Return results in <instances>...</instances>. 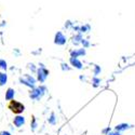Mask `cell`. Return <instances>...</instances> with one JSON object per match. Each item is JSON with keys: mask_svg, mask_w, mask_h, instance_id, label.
Returning a JSON list of instances; mask_svg holds the SVG:
<instances>
[{"mask_svg": "<svg viewBox=\"0 0 135 135\" xmlns=\"http://www.w3.org/2000/svg\"><path fill=\"white\" fill-rule=\"evenodd\" d=\"M107 135H120V132H118V131H115V132H109Z\"/></svg>", "mask_w": 135, "mask_h": 135, "instance_id": "cell-22", "label": "cell"}, {"mask_svg": "<svg viewBox=\"0 0 135 135\" xmlns=\"http://www.w3.org/2000/svg\"><path fill=\"white\" fill-rule=\"evenodd\" d=\"M31 118H32V119H31V120H32V123H31V131H35L36 128H37V122H36V119H35V117H33V116H32Z\"/></svg>", "mask_w": 135, "mask_h": 135, "instance_id": "cell-17", "label": "cell"}, {"mask_svg": "<svg viewBox=\"0 0 135 135\" xmlns=\"http://www.w3.org/2000/svg\"><path fill=\"white\" fill-rule=\"evenodd\" d=\"M37 75H38V81L44 82L49 76V70L43 66V64H40V68L37 70Z\"/></svg>", "mask_w": 135, "mask_h": 135, "instance_id": "cell-4", "label": "cell"}, {"mask_svg": "<svg viewBox=\"0 0 135 135\" xmlns=\"http://www.w3.org/2000/svg\"><path fill=\"white\" fill-rule=\"evenodd\" d=\"M13 123H14V126H15L16 128H21V127H23V126L25 124V118H24L23 116L18 115V116H16V117L14 118Z\"/></svg>", "mask_w": 135, "mask_h": 135, "instance_id": "cell-7", "label": "cell"}, {"mask_svg": "<svg viewBox=\"0 0 135 135\" xmlns=\"http://www.w3.org/2000/svg\"><path fill=\"white\" fill-rule=\"evenodd\" d=\"M8 81V75L6 73H1L0 71V86H2L7 83Z\"/></svg>", "mask_w": 135, "mask_h": 135, "instance_id": "cell-11", "label": "cell"}, {"mask_svg": "<svg viewBox=\"0 0 135 135\" xmlns=\"http://www.w3.org/2000/svg\"><path fill=\"white\" fill-rule=\"evenodd\" d=\"M0 135H11V133L8 131H2V132H0Z\"/></svg>", "mask_w": 135, "mask_h": 135, "instance_id": "cell-23", "label": "cell"}, {"mask_svg": "<svg viewBox=\"0 0 135 135\" xmlns=\"http://www.w3.org/2000/svg\"><path fill=\"white\" fill-rule=\"evenodd\" d=\"M70 64L74 66V67H76V68H78V69H81L82 68V63L78 60V59H76V57H70Z\"/></svg>", "mask_w": 135, "mask_h": 135, "instance_id": "cell-10", "label": "cell"}, {"mask_svg": "<svg viewBox=\"0 0 135 135\" xmlns=\"http://www.w3.org/2000/svg\"><path fill=\"white\" fill-rule=\"evenodd\" d=\"M67 42V37L64 35L62 31H57L55 33V37H54V43L57 44V46H64Z\"/></svg>", "mask_w": 135, "mask_h": 135, "instance_id": "cell-5", "label": "cell"}, {"mask_svg": "<svg viewBox=\"0 0 135 135\" xmlns=\"http://www.w3.org/2000/svg\"><path fill=\"white\" fill-rule=\"evenodd\" d=\"M85 49L84 48H81V49H75L73 51H70V57H76L78 59L79 56H83L85 55Z\"/></svg>", "mask_w": 135, "mask_h": 135, "instance_id": "cell-6", "label": "cell"}, {"mask_svg": "<svg viewBox=\"0 0 135 135\" xmlns=\"http://www.w3.org/2000/svg\"><path fill=\"white\" fill-rule=\"evenodd\" d=\"M82 39H83V37H82V33H80V32H77L76 35H75V36L71 38V41H73V43L75 44V46H78V44H80V43H81Z\"/></svg>", "mask_w": 135, "mask_h": 135, "instance_id": "cell-8", "label": "cell"}, {"mask_svg": "<svg viewBox=\"0 0 135 135\" xmlns=\"http://www.w3.org/2000/svg\"><path fill=\"white\" fill-rule=\"evenodd\" d=\"M62 68H63L64 70H69V69H70L69 67H68V65L65 64V63H63V64H62Z\"/></svg>", "mask_w": 135, "mask_h": 135, "instance_id": "cell-21", "label": "cell"}, {"mask_svg": "<svg viewBox=\"0 0 135 135\" xmlns=\"http://www.w3.org/2000/svg\"><path fill=\"white\" fill-rule=\"evenodd\" d=\"M20 82H21L22 84L28 86V88L33 89V88H35L36 79H35V78H33L32 76L26 74V75H24V77H21V78H20Z\"/></svg>", "mask_w": 135, "mask_h": 135, "instance_id": "cell-3", "label": "cell"}, {"mask_svg": "<svg viewBox=\"0 0 135 135\" xmlns=\"http://www.w3.org/2000/svg\"><path fill=\"white\" fill-rule=\"evenodd\" d=\"M49 123H50V124H55V123H56V119H55V115H54V112H52V114H51V117L49 118Z\"/></svg>", "mask_w": 135, "mask_h": 135, "instance_id": "cell-15", "label": "cell"}, {"mask_svg": "<svg viewBox=\"0 0 135 135\" xmlns=\"http://www.w3.org/2000/svg\"><path fill=\"white\" fill-rule=\"evenodd\" d=\"M128 129H130V126L128 124V123H121V124H118V126L116 127V131H118V132L126 131V130H128Z\"/></svg>", "mask_w": 135, "mask_h": 135, "instance_id": "cell-12", "label": "cell"}, {"mask_svg": "<svg viewBox=\"0 0 135 135\" xmlns=\"http://www.w3.org/2000/svg\"><path fill=\"white\" fill-rule=\"evenodd\" d=\"M14 95H15V91L12 89V88H9L6 92V99L7 100H12L14 98Z\"/></svg>", "mask_w": 135, "mask_h": 135, "instance_id": "cell-9", "label": "cell"}, {"mask_svg": "<svg viewBox=\"0 0 135 135\" xmlns=\"http://www.w3.org/2000/svg\"><path fill=\"white\" fill-rule=\"evenodd\" d=\"M93 82H94V86H97L98 83L100 82V80L98 79V78H93Z\"/></svg>", "mask_w": 135, "mask_h": 135, "instance_id": "cell-20", "label": "cell"}, {"mask_svg": "<svg viewBox=\"0 0 135 135\" xmlns=\"http://www.w3.org/2000/svg\"><path fill=\"white\" fill-rule=\"evenodd\" d=\"M99 73H100V67L96 65V66H95V69H94V75L96 76V75H98Z\"/></svg>", "mask_w": 135, "mask_h": 135, "instance_id": "cell-19", "label": "cell"}, {"mask_svg": "<svg viewBox=\"0 0 135 135\" xmlns=\"http://www.w3.org/2000/svg\"><path fill=\"white\" fill-rule=\"evenodd\" d=\"M107 132H110V128H108V129H105V130L103 131V133H105V134H106Z\"/></svg>", "mask_w": 135, "mask_h": 135, "instance_id": "cell-25", "label": "cell"}, {"mask_svg": "<svg viewBox=\"0 0 135 135\" xmlns=\"http://www.w3.org/2000/svg\"><path fill=\"white\" fill-rule=\"evenodd\" d=\"M7 68H8V64H7V62H6L4 60H2V59H0V69L7 70Z\"/></svg>", "mask_w": 135, "mask_h": 135, "instance_id": "cell-14", "label": "cell"}, {"mask_svg": "<svg viewBox=\"0 0 135 135\" xmlns=\"http://www.w3.org/2000/svg\"><path fill=\"white\" fill-rule=\"evenodd\" d=\"M81 44L83 46V48H84V49H86V48H89V47H90V42H89V40H88V39H82Z\"/></svg>", "mask_w": 135, "mask_h": 135, "instance_id": "cell-16", "label": "cell"}, {"mask_svg": "<svg viewBox=\"0 0 135 135\" xmlns=\"http://www.w3.org/2000/svg\"><path fill=\"white\" fill-rule=\"evenodd\" d=\"M90 30H91V26H90L89 24H84V25H81L80 26V33H85V32H89Z\"/></svg>", "mask_w": 135, "mask_h": 135, "instance_id": "cell-13", "label": "cell"}, {"mask_svg": "<svg viewBox=\"0 0 135 135\" xmlns=\"http://www.w3.org/2000/svg\"><path fill=\"white\" fill-rule=\"evenodd\" d=\"M33 66H35L33 64H28V67H29V68H30L31 70H33V71H36V68H35V67H33Z\"/></svg>", "mask_w": 135, "mask_h": 135, "instance_id": "cell-24", "label": "cell"}, {"mask_svg": "<svg viewBox=\"0 0 135 135\" xmlns=\"http://www.w3.org/2000/svg\"><path fill=\"white\" fill-rule=\"evenodd\" d=\"M8 108L13 112V114H16V115H20L22 114L24 110H25V106L22 104L21 102H17V100H10V103L8 105Z\"/></svg>", "mask_w": 135, "mask_h": 135, "instance_id": "cell-1", "label": "cell"}, {"mask_svg": "<svg viewBox=\"0 0 135 135\" xmlns=\"http://www.w3.org/2000/svg\"><path fill=\"white\" fill-rule=\"evenodd\" d=\"M74 27V23H71V21H67L65 23V28L68 29V28H73Z\"/></svg>", "mask_w": 135, "mask_h": 135, "instance_id": "cell-18", "label": "cell"}, {"mask_svg": "<svg viewBox=\"0 0 135 135\" xmlns=\"http://www.w3.org/2000/svg\"><path fill=\"white\" fill-rule=\"evenodd\" d=\"M47 89L44 86H39V88H33V90L29 93V97L31 99H35V100H40L41 97L44 95L46 93Z\"/></svg>", "mask_w": 135, "mask_h": 135, "instance_id": "cell-2", "label": "cell"}]
</instances>
